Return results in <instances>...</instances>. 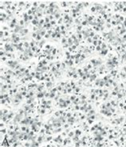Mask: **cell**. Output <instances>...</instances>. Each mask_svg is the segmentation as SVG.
<instances>
[{
    "instance_id": "1",
    "label": "cell",
    "mask_w": 126,
    "mask_h": 147,
    "mask_svg": "<svg viewBox=\"0 0 126 147\" xmlns=\"http://www.w3.org/2000/svg\"><path fill=\"white\" fill-rule=\"evenodd\" d=\"M32 22H33L34 25H36V24H38V22H37V21H35V20H34Z\"/></svg>"
},
{
    "instance_id": "9",
    "label": "cell",
    "mask_w": 126,
    "mask_h": 147,
    "mask_svg": "<svg viewBox=\"0 0 126 147\" xmlns=\"http://www.w3.org/2000/svg\"><path fill=\"white\" fill-rule=\"evenodd\" d=\"M31 13H32V11H28V14H29V15H30Z\"/></svg>"
},
{
    "instance_id": "3",
    "label": "cell",
    "mask_w": 126,
    "mask_h": 147,
    "mask_svg": "<svg viewBox=\"0 0 126 147\" xmlns=\"http://www.w3.org/2000/svg\"><path fill=\"white\" fill-rule=\"evenodd\" d=\"M93 44L95 45V46H97V41H94V42H93Z\"/></svg>"
},
{
    "instance_id": "22",
    "label": "cell",
    "mask_w": 126,
    "mask_h": 147,
    "mask_svg": "<svg viewBox=\"0 0 126 147\" xmlns=\"http://www.w3.org/2000/svg\"><path fill=\"white\" fill-rule=\"evenodd\" d=\"M74 97H71V100H74Z\"/></svg>"
},
{
    "instance_id": "17",
    "label": "cell",
    "mask_w": 126,
    "mask_h": 147,
    "mask_svg": "<svg viewBox=\"0 0 126 147\" xmlns=\"http://www.w3.org/2000/svg\"><path fill=\"white\" fill-rule=\"evenodd\" d=\"M51 24H53V25H54V24H55V22H54V21H53V22H51Z\"/></svg>"
},
{
    "instance_id": "10",
    "label": "cell",
    "mask_w": 126,
    "mask_h": 147,
    "mask_svg": "<svg viewBox=\"0 0 126 147\" xmlns=\"http://www.w3.org/2000/svg\"><path fill=\"white\" fill-rule=\"evenodd\" d=\"M23 23H24V22H23V21H21V22H20V24H21V25H22Z\"/></svg>"
},
{
    "instance_id": "7",
    "label": "cell",
    "mask_w": 126,
    "mask_h": 147,
    "mask_svg": "<svg viewBox=\"0 0 126 147\" xmlns=\"http://www.w3.org/2000/svg\"><path fill=\"white\" fill-rule=\"evenodd\" d=\"M37 5H38L37 3H34V7H37Z\"/></svg>"
},
{
    "instance_id": "6",
    "label": "cell",
    "mask_w": 126,
    "mask_h": 147,
    "mask_svg": "<svg viewBox=\"0 0 126 147\" xmlns=\"http://www.w3.org/2000/svg\"><path fill=\"white\" fill-rule=\"evenodd\" d=\"M97 51H100L101 50L100 47H97Z\"/></svg>"
},
{
    "instance_id": "18",
    "label": "cell",
    "mask_w": 126,
    "mask_h": 147,
    "mask_svg": "<svg viewBox=\"0 0 126 147\" xmlns=\"http://www.w3.org/2000/svg\"><path fill=\"white\" fill-rule=\"evenodd\" d=\"M91 10H92V11H95V8L93 7V8H92V9H91Z\"/></svg>"
},
{
    "instance_id": "11",
    "label": "cell",
    "mask_w": 126,
    "mask_h": 147,
    "mask_svg": "<svg viewBox=\"0 0 126 147\" xmlns=\"http://www.w3.org/2000/svg\"><path fill=\"white\" fill-rule=\"evenodd\" d=\"M93 113H94V111H93V110H91V111H90V114H93Z\"/></svg>"
},
{
    "instance_id": "14",
    "label": "cell",
    "mask_w": 126,
    "mask_h": 147,
    "mask_svg": "<svg viewBox=\"0 0 126 147\" xmlns=\"http://www.w3.org/2000/svg\"><path fill=\"white\" fill-rule=\"evenodd\" d=\"M46 22H49V18H46Z\"/></svg>"
},
{
    "instance_id": "19",
    "label": "cell",
    "mask_w": 126,
    "mask_h": 147,
    "mask_svg": "<svg viewBox=\"0 0 126 147\" xmlns=\"http://www.w3.org/2000/svg\"><path fill=\"white\" fill-rule=\"evenodd\" d=\"M24 70H25V69H24V68H22V69H21V71H24Z\"/></svg>"
},
{
    "instance_id": "8",
    "label": "cell",
    "mask_w": 126,
    "mask_h": 147,
    "mask_svg": "<svg viewBox=\"0 0 126 147\" xmlns=\"http://www.w3.org/2000/svg\"><path fill=\"white\" fill-rule=\"evenodd\" d=\"M41 7H45V4H41Z\"/></svg>"
},
{
    "instance_id": "21",
    "label": "cell",
    "mask_w": 126,
    "mask_h": 147,
    "mask_svg": "<svg viewBox=\"0 0 126 147\" xmlns=\"http://www.w3.org/2000/svg\"><path fill=\"white\" fill-rule=\"evenodd\" d=\"M25 46H26V47H28V43H26H26H25Z\"/></svg>"
},
{
    "instance_id": "20",
    "label": "cell",
    "mask_w": 126,
    "mask_h": 147,
    "mask_svg": "<svg viewBox=\"0 0 126 147\" xmlns=\"http://www.w3.org/2000/svg\"><path fill=\"white\" fill-rule=\"evenodd\" d=\"M82 24H83V25H85V24H86V22H83V23H82Z\"/></svg>"
},
{
    "instance_id": "12",
    "label": "cell",
    "mask_w": 126,
    "mask_h": 147,
    "mask_svg": "<svg viewBox=\"0 0 126 147\" xmlns=\"http://www.w3.org/2000/svg\"><path fill=\"white\" fill-rule=\"evenodd\" d=\"M65 18H66V19H67V18H69V16H68V15H66V17H65Z\"/></svg>"
},
{
    "instance_id": "24",
    "label": "cell",
    "mask_w": 126,
    "mask_h": 147,
    "mask_svg": "<svg viewBox=\"0 0 126 147\" xmlns=\"http://www.w3.org/2000/svg\"><path fill=\"white\" fill-rule=\"evenodd\" d=\"M91 98H94V95L91 96Z\"/></svg>"
},
{
    "instance_id": "15",
    "label": "cell",
    "mask_w": 126,
    "mask_h": 147,
    "mask_svg": "<svg viewBox=\"0 0 126 147\" xmlns=\"http://www.w3.org/2000/svg\"><path fill=\"white\" fill-rule=\"evenodd\" d=\"M41 34H42V35H44V34H45V32H44V31H43V32H42Z\"/></svg>"
},
{
    "instance_id": "5",
    "label": "cell",
    "mask_w": 126,
    "mask_h": 147,
    "mask_svg": "<svg viewBox=\"0 0 126 147\" xmlns=\"http://www.w3.org/2000/svg\"><path fill=\"white\" fill-rule=\"evenodd\" d=\"M37 39H38V40H39V39H41V37H40V36H39V35H38V36L37 37Z\"/></svg>"
},
{
    "instance_id": "23",
    "label": "cell",
    "mask_w": 126,
    "mask_h": 147,
    "mask_svg": "<svg viewBox=\"0 0 126 147\" xmlns=\"http://www.w3.org/2000/svg\"><path fill=\"white\" fill-rule=\"evenodd\" d=\"M30 45H31V47H33L34 43H33V42H31V43H30Z\"/></svg>"
},
{
    "instance_id": "16",
    "label": "cell",
    "mask_w": 126,
    "mask_h": 147,
    "mask_svg": "<svg viewBox=\"0 0 126 147\" xmlns=\"http://www.w3.org/2000/svg\"><path fill=\"white\" fill-rule=\"evenodd\" d=\"M67 117H70V114H67Z\"/></svg>"
},
{
    "instance_id": "13",
    "label": "cell",
    "mask_w": 126,
    "mask_h": 147,
    "mask_svg": "<svg viewBox=\"0 0 126 147\" xmlns=\"http://www.w3.org/2000/svg\"><path fill=\"white\" fill-rule=\"evenodd\" d=\"M54 95H55L54 94H50V97H54Z\"/></svg>"
},
{
    "instance_id": "2",
    "label": "cell",
    "mask_w": 126,
    "mask_h": 147,
    "mask_svg": "<svg viewBox=\"0 0 126 147\" xmlns=\"http://www.w3.org/2000/svg\"><path fill=\"white\" fill-rule=\"evenodd\" d=\"M28 18H29L30 20H32V18H33V17H32L31 15H30V16H28Z\"/></svg>"
},
{
    "instance_id": "4",
    "label": "cell",
    "mask_w": 126,
    "mask_h": 147,
    "mask_svg": "<svg viewBox=\"0 0 126 147\" xmlns=\"http://www.w3.org/2000/svg\"><path fill=\"white\" fill-rule=\"evenodd\" d=\"M43 22H44V20H43V19H42V20H40V23H41V24H42Z\"/></svg>"
}]
</instances>
